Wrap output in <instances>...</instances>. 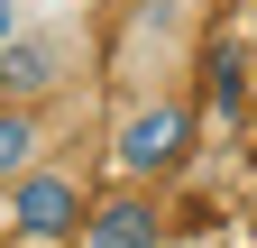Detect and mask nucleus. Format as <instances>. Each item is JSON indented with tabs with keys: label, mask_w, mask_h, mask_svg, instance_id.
<instances>
[{
	"label": "nucleus",
	"mask_w": 257,
	"mask_h": 248,
	"mask_svg": "<svg viewBox=\"0 0 257 248\" xmlns=\"http://www.w3.org/2000/svg\"><path fill=\"white\" fill-rule=\"evenodd\" d=\"M193 157V110L175 92H138L119 119H110V175L119 184H166Z\"/></svg>",
	"instance_id": "1"
},
{
	"label": "nucleus",
	"mask_w": 257,
	"mask_h": 248,
	"mask_svg": "<svg viewBox=\"0 0 257 248\" xmlns=\"http://www.w3.org/2000/svg\"><path fill=\"white\" fill-rule=\"evenodd\" d=\"M83 221H92L83 175L37 166V175H19V184H10V239H28V248H55V239H83Z\"/></svg>",
	"instance_id": "2"
},
{
	"label": "nucleus",
	"mask_w": 257,
	"mask_h": 248,
	"mask_svg": "<svg viewBox=\"0 0 257 248\" xmlns=\"http://www.w3.org/2000/svg\"><path fill=\"white\" fill-rule=\"evenodd\" d=\"M166 239V211H156V184H119V193L92 202L83 248H156Z\"/></svg>",
	"instance_id": "3"
},
{
	"label": "nucleus",
	"mask_w": 257,
	"mask_h": 248,
	"mask_svg": "<svg viewBox=\"0 0 257 248\" xmlns=\"http://www.w3.org/2000/svg\"><path fill=\"white\" fill-rule=\"evenodd\" d=\"M64 83V37H19L0 46V101H37V92H55Z\"/></svg>",
	"instance_id": "4"
},
{
	"label": "nucleus",
	"mask_w": 257,
	"mask_h": 248,
	"mask_svg": "<svg viewBox=\"0 0 257 248\" xmlns=\"http://www.w3.org/2000/svg\"><path fill=\"white\" fill-rule=\"evenodd\" d=\"M46 166V119L37 101H0V193H10L19 175H37Z\"/></svg>",
	"instance_id": "5"
},
{
	"label": "nucleus",
	"mask_w": 257,
	"mask_h": 248,
	"mask_svg": "<svg viewBox=\"0 0 257 248\" xmlns=\"http://www.w3.org/2000/svg\"><path fill=\"white\" fill-rule=\"evenodd\" d=\"M19 28H28V19H19V0H0V46H10Z\"/></svg>",
	"instance_id": "6"
}]
</instances>
